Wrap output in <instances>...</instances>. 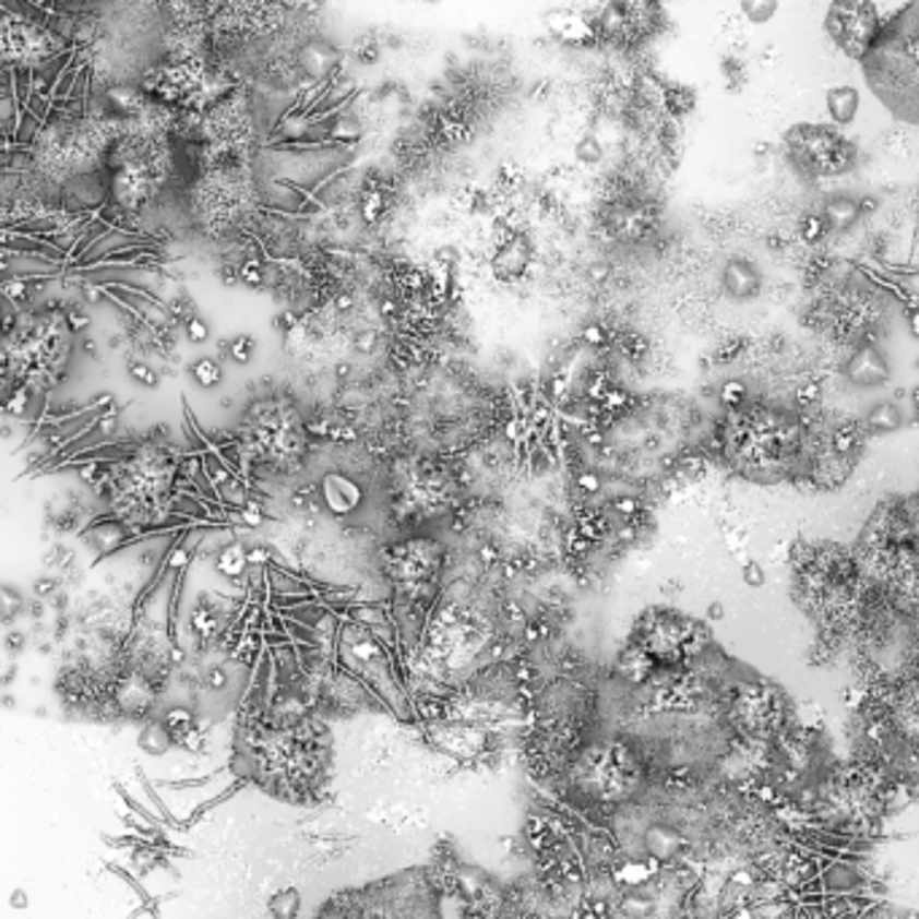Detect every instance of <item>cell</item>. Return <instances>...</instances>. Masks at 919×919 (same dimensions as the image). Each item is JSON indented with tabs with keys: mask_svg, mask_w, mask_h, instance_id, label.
Here are the masks:
<instances>
[{
	"mask_svg": "<svg viewBox=\"0 0 919 919\" xmlns=\"http://www.w3.org/2000/svg\"><path fill=\"white\" fill-rule=\"evenodd\" d=\"M828 33L842 49L860 57L874 46L876 11L871 5H833L828 14Z\"/></svg>",
	"mask_w": 919,
	"mask_h": 919,
	"instance_id": "6da1fadb",
	"label": "cell"
},
{
	"mask_svg": "<svg viewBox=\"0 0 919 919\" xmlns=\"http://www.w3.org/2000/svg\"><path fill=\"white\" fill-rule=\"evenodd\" d=\"M319 502L332 518H346L365 504V486L346 473H326L319 482Z\"/></svg>",
	"mask_w": 919,
	"mask_h": 919,
	"instance_id": "7a4b0ae2",
	"label": "cell"
},
{
	"mask_svg": "<svg viewBox=\"0 0 919 919\" xmlns=\"http://www.w3.org/2000/svg\"><path fill=\"white\" fill-rule=\"evenodd\" d=\"M844 378L858 389H876L890 381V365L876 346H860L844 365Z\"/></svg>",
	"mask_w": 919,
	"mask_h": 919,
	"instance_id": "3957f363",
	"label": "cell"
},
{
	"mask_svg": "<svg viewBox=\"0 0 919 919\" xmlns=\"http://www.w3.org/2000/svg\"><path fill=\"white\" fill-rule=\"evenodd\" d=\"M723 289L733 300H752L761 291V273L747 260H728L723 267Z\"/></svg>",
	"mask_w": 919,
	"mask_h": 919,
	"instance_id": "277c9868",
	"label": "cell"
},
{
	"mask_svg": "<svg viewBox=\"0 0 919 919\" xmlns=\"http://www.w3.org/2000/svg\"><path fill=\"white\" fill-rule=\"evenodd\" d=\"M214 564H216V572H219L222 577H227V580L246 577V574L251 572L249 545L238 542V539H232V542L222 545L219 553L214 556Z\"/></svg>",
	"mask_w": 919,
	"mask_h": 919,
	"instance_id": "5b68a950",
	"label": "cell"
},
{
	"mask_svg": "<svg viewBox=\"0 0 919 919\" xmlns=\"http://www.w3.org/2000/svg\"><path fill=\"white\" fill-rule=\"evenodd\" d=\"M825 106H828L831 119L836 124L855 122L860 108V92L855 87H833L825 97Z\"/></svg>",
	"mask_w": 919,
	"mask_h": 919,
	"instance_id": "8992f818",
	"label": "cell"
},
{
	"mask_svg": "<svg viewBox=\"0 0 919 919\" xmlns=\"http://www.w3.org/2000/svg\"><path fill=\"white\" fill-rule=\"evenodd\" d=\"M860 216V205L855 203L852 198H831L823 208V222L825 227L833 229V232H844V229L852 227Z\"/></svg>",
	"mask_w": 919,
	"mask_h": 919,
	"instance_id": "52a82bcc",
	"label": "cell"
},
{
	"mask_svg": "<svg viewBox=\"0 0 919 919\" xmlns=\"http://www.w3.org/2000/svg\"><path fill=\"white\" fill-rule=\"evenodd\" d=\"M138 744H141V750L152 752V755H163V752H168L176 744V739L170 737L163 720H146L141 737H138Z\"/></svg>",
	"mask_w": 919,
	"mask_h": 919,
	"instance_id": "ba28073f",
	"label": "cell"
},
{
	"mask_svg": "<svg viewBox=\"0 0 919 919\" xmlns=\"http://www.w3.org/2000/svg\"><path fill=\"white\" fill-rule=\"evenodd\" d=\"M267 909H270V915H273V919H297V917H300V909H302L300 890H297V887L278 890V893L270 898Z\"/></svg>",
	"mask_w": 919,
	"mask_h": 919,
	"instance_id": "9c48e42d",
	"label": "cell"
},
{
	"mask_svg": "<svg viewBox=\"0 0 919 919\" xmlns=\"http://www.w3.org/2000/svg\"><path fill=\"white\" fill-rule=\"evenodd\" d=\"M189 375H192V381L198 383L200 389L219 386L222 378H224L222 359H211V356H203V359H198L194 365H189Z\"/></svg>",
	"mask_w": 919,
	"mask_h": 919,
	"instance_id": "30bf717a",
	"label": "cell"
},
{
	"mask_svg": "<svg viewBox=\"0 0 919 919\" xmlns=\"http://www.w3.org/2000/svg\"><path fill=\"white\" fill-rule=\"evenodd\" d=\"M866 427H869L874 434L895 432V429L900 427L898 407L890 405V402H884V405H876L874 410L869 413V418H866Z\"/></svg>",
	"mask_w": 919,
	"mask_h": 919,
	"instance_id": "8fae6325",
	"label": "cell"
},
{
	"mask_svg": "<svg viewBox=\"0 0 919 919\" xmlns=\"http://www.w3.org/2000/svg\"><path fill=\"white\" fill-rule=\"evenodd\" d=\"M256 356V341L251 335H235L229 337V361H235V365H251Z\"/></svg>",
	"mask_w": 919,
	"mask_h": 919,
	"instance_id": "7c38bea8",
	"label": "cell"
},
{
	"mask_svg": "<svg viewBox=\"0 0 919 919\" xmlns=\"http://www.w3.org/2000/svg\"><path fill=\"white\" fill-rule=\"evenodd\" d=\"M128 372H130L132 381L141 383V386H146V389H159V383H163V372H159L157 367L146 365V361H141V359H130Z\"/></svg>",
	"mask_w": 919,
	"mask_h": 919,
	"instance_id": "4fadbf2b",
	"label": "cell"
},
{
	"mask_svg": "<svg viewBox=\"0 0 919 919\" xmlns=\"http://www.w3.org/2000/svg\"><path fill=\"white\" fill-rule=\"evenodd\" d=\"M183 335H187V341L194 343V346H200V343H208V337H211L208 321L200 319V315H192L189 321H183Z\"/></svg>",
	"mask_w": 919,
	"mask_h": 919,
	"instance_id": "5bb4252c",
	"label": "cell"
},
{
	"mask_svg": "<svg viewBox=\"0 0 919 919\" xmlns=\"http://www.w3.org/2000/svg\"><path fill=\"white\" fill-rule=\"evenodd\" d=\"M742 14L752 25H763L777 14V3H742Z\"/></svg>",
	"mask_w": 919,
	"mask_h": 919,
	"instance_id": "9a60e30c",
	"label": "cell"
},
{
	"mask_svg": "<svg viewBox=\"0 0 919 919\" xmlns=\"http://www.w3.org/2000/svg\"><path fill=\"white\" fill-rule=\"evenodd\" d=\"M605 157V152H601V143L596 141L594 135H585L583 141L577 143V159L585 165H594L599 163V159Z\"/></svg>",
	"mask_w": 919,
	"mask_h": 919,
	"instance_id": "2e32d148",
	"label": "cell"
},
{
	"mask_svg": "<svg viewBox=\"0 0 919 919\" xmlns=\"http://www.w3.org/2000/svg\"><path fill=\"white\" fill-rule=\"evenodd\" d=\"M62 319H65L68 332H73V335H76V332H84L89 326L87 310H82V308H68L65 313H62Z\"/></svg>",
	"mask_w": 919,
	"mask_h": 919,
	"instance_id": "e0dca14e",
	"label": "cell"
},
{
	"mask_svg": "<svg viewBox=\"0 0 919 919\" xmlns=\"http://www.w3.org/2000/svg\"><path fill=\"white\" fill-rule=\"evenodd\" d=\"M855 440H858V427H844L833 434V447L838 453H849L855 447Z\"/></svg>",
	"mask_w": 919,
	"mask_h": 919,
	"instance_id": "ac0fdd59",
	"label": "cell"
},
{
	"mask_svg": "<svg viewBox=\"0 0 919 919\" xmlns=\"http://www.w3.org/2000/svg\"><path fill=\"white\" fill-rule=\"evenodd\" d=\"M3 601H5V610H3L5 623H9V620H14L16 612L25 610V601H22V596L16 594L14 588H9V585L3 588Z\"/></svg>",
	"mask_w": 919,
	"mask_h": 919,
	"instance_id": "d6986e66",
	"label": "cell"
},
{
	"mask_svg": "<svg viewBox=\"0 0 919 919\" xmlns=\"http://www.w3.org/2000/svg\"><path fill=\"white\" fill-rule=\"evenodd\" d=\"M273 326L278 332H284V335H291V332H295L297 326H300V315H297L295 310H284V313L275 315Z\"/></svg>",
	"mask_w": 919,
	"mask_h": 919,
	"instance_id": "ffe728a7",
	"label": "cell"
},
{
	"mask_svg": "<svg viewBox=\"0 0 919 919\" xmlns=\"http://www.w3.org/2000/svg\"><path fill=\"white\" fill-rule=\"evenodd\" d=\"M36 594L38 596H51V594H60V580L57 577H38L36 580Z\"/></svg>",
	"mask_w": 919,
	"mask_h": 919,
	"instance_id": "44dd1931",
	"label": "cell"
},
{
	"mask_svg": "<svg viewBox=\"0 0 919 919\" xmlns=\"http://www.w3.org/2000/svg\"><path fill=\"white\" fill-rule=\"evenodd\" d=\"M739 399H744V389L739 386V383H728L726 389H723V402L731 407L739 405Z\"/></svg>",
	"mask_w": 919,
	"mask_h": 919,
	"instance_id": "7402d4cb",
	"label": "cell"
},
{
	"mask_svg": "<svg viewBox=\"0 0 919 919\" xmlns=\"http://www.w3.org/2000/svg\"><path fill=\"white\" fill-rule=\"evenodd\" d=\"M577 486L583 488L585 493H596L601 488V480H599V475L583 473V475H577Z\"/></svg>",
	"mask_w": 919,
	"mask_h": 919,
	"instance_id": "603a6c76",
	"label": "cell"
},
{
	"mask_svg": "<svg viewBox=\"0 0 919 919\" xmlns=\"http://www.w3.org/2000/svg\"><path fill=\"white\" fill-rule=\"evenodd\" d=\"M583 337H585V343H590V346H605V341H607L605 330H601L599 324L588 326V330L583 332Z\"/></svg>",
	"mask_w": 919,
	"mask_h": 919,
	"instance_id": "cb8c5ba5",
	"label": "cell"
},
{
	"mask_svg": "<svg viewBox=\"0 0 919 919\" xmlns=\"http://www.w3.org/2000/svg\"><path fill=\"white\" fill-rule=\"evenodd\" d=\"M84 354H89L92 359H97V343L95 341H84Z\"/></svg>",
	"mask_w": 919,
	"mask_h": 919,
	"instance_id": "d4e9b609",
	"label": "cell"
},
{
	"mask_svg": "<svg viewBox=\"0 0 919 919\" xmlns=\"http://www.w3.org/2000/svg\"><path fill=\"white\" fill-rule=\"evenodd\" d=\"M911 332H915V335L919 337V313L911 315Z\"/></svg>",
	"mask_w": 919,
	"mask_h": 919,
	"instance_id": "484cf974",
	"label": "cell"
}]
</instances>
